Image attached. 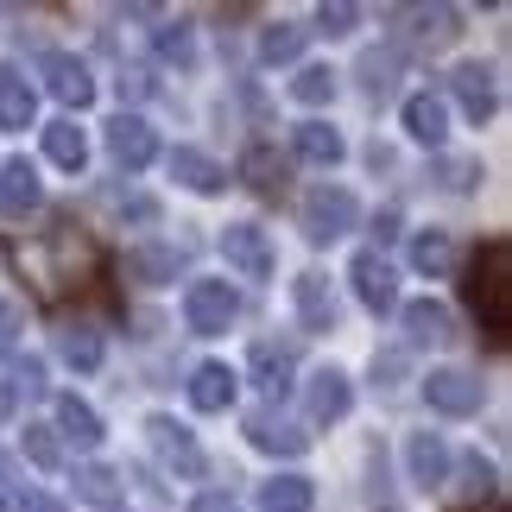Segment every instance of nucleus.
Returning <instances> with one entry per match:
<instances>
[{
    "instance_id": "4c0bfd02",
    "label": "nucleus",
    "mask_w": 512,
    "mask_h": 512,
    "mask_svg": "<svg viewBox=\"0 0 512 512\" xmlns=\"http://www.w3.org/2000/svg\"><path fill=\"white\" fill-rule=\"evenodd\" d=\"M7 392H13V399H45V367L26 354V361L13 367V386H7Z\"/></svg>"
},
{
    "instance_id": "a19ab883",
    "label": "nucleus",
    "mask_w": 512,
    "mask_h": 512,
    "mask_svg": "<svg viewBox=\"0 0 512 512\" xmlns=\"http://www.w3.org/2000/svg\"><path fill=\"white\" fill-rule=\"evenodd\" d=\"M354 19H361V13H354V7H323V13H317V32H329V38H342V32H354Z\"/></svg>"
},
{
    "instance_id": "7ed1b4c3",
    "label": "nucleus",
    "mask_w": 512,
    "mask_h": 512,
    "mask_svg": "<svg viewBox=\"0 0 512 512\" xmlns=\"http://www.w3.org/2000/svg\"><path fill=\"white\" fill-rule=\"evenodd\" d=\"M361 222V203H354V190H342V184H317L304 196V234L310 241H342V234Z\"/></svg>"
},
{
    "instance_id": "6e6552de",
    "label": "nucleus",
    "mask_w": 512,
    "mask_h": 512,
    "mask_svg": "<svg viewBox=\"0 0 512 512\" xmlns=\"http://www.w3.org/2000/svg\"><path fill=\"white\" fill-rule=\"evenodd\" d=\"M146 437H152V449H159V462L171 468V475H184V481L203 475V449H196V437H190L177 418H152Z\"/></svg>"
},
{
    "instance_id": "f3484780",
    "label": "nucleus",
    "mask_w": 512,
    "mask_h": 512,
    "mask_svg": "<svg viewBox=\"0 0 512 512\" xmlns=\"http://www.w3.org/2000/svg\"><path fill=\"white\" fill-rule=\"evenodd\" d=\"M241 177H247L253 196H266V203H279V196L291 190V165H285L272 146H253L247 159H241Z\"/></svg>"
},
{
    "instance_id": "de8ad7c7",
    "label": "nucleus",
    "mask_w": 512,
    "mask_h": 512,
    "mask_svg": "<svg viewBox=\"0 0 512 512\" xmlns=\"http://www.w3.org/2000/svg\"><path fill=\"white\" fill-rule=\"evenodd\" d=\"M7 411H13V392H7V386H0V424H7Z\"/></svg>"
},
{
    "instance_id": "9d476101",
    "label": "nucleus",
    "mask_w": 512,
    "mask_h": 512,
    "mask_svg": "<svg viewBox=\"0 0 512 512\" xmlns=\"http://www.w3.org/2000/svg\"><path fill=\"white\" fill-rule=\"evenodd\" d=\"M348 279H354V291H361L367 310H392V304H399V272H392L380 253H354Z\"/></svg>"
},
{
    "instance_id": "37998d69",
    "label": "nucleus",
    "mask_w": 512,
    "mask_h": 512,
    "mask_svg": "<svg viewBox=\"0 0 512 512\" xmlns=\"http://www.w3.org/2000/svg\"><path fill=\"white\" fill-rule=\"evenodd\" d=\"M190 512H241V506H234V494H196Z\"/></svg>"
},
{
    "instance_id": "c03bdc74",
    "label": "nucleus",
    "mask_w": 512,
    "mask_h": 512,
    "mask_svg": "<svg viewBox=\"0 0 512 512\" xmlns=\"http://www.w3.org/2000/svg\"><path fill=\"white\" fill-rule=\"evenodd\" d=\"M146 89H152V83H146V70H127V76H121V102H140Z\"/></svg>"
},
{
    "instance_id": "5701e85b",
    "label": "nucleus",
    "mask_w": 512,
    "mask_h": 512,
    "mask_svg": "<svg viewBox=\"0 0 512 512\" xmlns=\"http://www.w3.org/2000/svg\"><path fill=\"white\" fill-rule=\"evenodd\" d=\"M190 405L196 411H228L234 405V373L222 361H203V367L190 373Z\"/></svg>"
},
{
    "instance_id": "09e8293b",
    "label": "nucleus",
    "mask_w": 512,
    "mask_h": 512,
    "mask_svg": "<svg viewBox=\"0 0 512 512\" xmlns=\"http://www.w3.org/2000/svg\"><path fill=\"white\" fill-rule=\"evenodd\" d=\"M7 475H13V462H7V456H0V481H7Z\"/></svg>"
},
{
    "instance_id": "c85d7f7f",
    "label": "nucleus",
    "mask_w": 512,
    "mask_h": 512,
    "mask_svg": "<svg viewBox=\"0 0 512 512\" xmlns=\"http://www.w3.org/2000/svg\"><path fill=\"white\" fill-rule=\"evenodd\" d=\"M57 348H64V361L76 373H95V367H102V336H95L89 323H64V329H57Z\"/></svg>"
},
{
    "instance_id": "8fccbe9b",
    "label": "nucleus",
    "mask_w": 512,
    "mask_h": 512,
    "mask_svg": "<svg viewBox=\"0 0 512 512\" xmlns=\"http://www.w3.org/2000/svg\"><path fill=\"white\" fill-rule=\"evenodd\" d=\"M462 512H500V506H462Z\"/></svg>"
},
{
    "instance_id": "a18cd8bd",
    "label": "nucleus",
    "mask_w": 512,
    "mask_h": 512,
    "mask_svg": "<svg viewBox=\"0 0 512 512\" xmlns=\"http://www.w3.org/2000/svg\"><path fill=\"white\" fill-rule=\"evenodd\" d=\"M19 512H64V500H51V494H26V500H19Z\"/></svg>"
},
{
    "instance_id": "20e7f679",
    "label": "nucleus",
    "mask_w": 512,
    "mask_h": 512,
    "mask_svg": "<svg viewBox=\"0 0 512 512\" xmlns=\"http://www.w3.org/2000/svg\"><path fill=\"white\" fill-rule=\"evenodd\" d=\"M234 317H241V298L228 291V279H196L184 291V323L196 329V336H222Z\"/></svg>"
},
{
    "instance_id": "ddd939ff",
    "label": "nucleus",
    "mask_w": 512,
    "mask_h": 512,
    "mask_svg": "<svg viewBox=\"0 0 512 512\" xmlns=\"http://www.w3.org/2000/svg\"><path fill=\"white\" fill-rule=\"evenodd\" d=\"M348 373H336V367H323V373H310V386H304V411H310V424H336V418H348Z\"/></svg>"
},
{
    "instance_id": "a878e982",
    "label": "nucleus",
    "mask_w": 512,
    "mask_h": 512,
    "mask_svg": "<svg viewBox=\"0 0 512 512\" xmlns=\"http://www.w3.org/2000/svg\"><path fill=\"white\" fill-rule=\"evenodd\" d=\"M57 430H64L70 443H83V449L102 443V418H95V405L76 399V392H64V399H57Z\"/></svg>"
},
{
    "instance_id": "473e14b6",
    "label": "nucleus",
    "mask_w": 512,
    "mask_h": 512,
    "mask_svg": "<svg viewBox=\"0 0 512 512\" xmlns=\"http://www.w3.org/2000/svg\"><path fill=\"white\" fill-rule=\"evenodd\" d=\"M298 51H304V26H285V19H279V26H266V38H260L266 64H291Z\"/></svg>"
},
{
    "instance_id": "c756f323",
    "label": "nucleus",
    "mask_w": 512,
    "mask_h": 512,
    "mask_svg": "<svg viewBox=\"0 0 512 512\" xmlns=\"http://www.w3.org/2000/svg\"><path fill=\"white\" fill-rule=\"evenodd\" d=\"M411 266H418V272H430V279H443V272L456 266V247H449V234H443V228L418 234V241H411Z\"/></svg>"
},
{
    "instance_id": "412c9836",
    "label": "nucleus",
    "mask_w": 512,
    "mask_h": 512,
    "mask_svg": "<svg viewBox=\"0 0 512 512\" xmlns=\"http://www.w3.org/2000/svg\"><path fill=\"white\" fill-rule=\"evenodd\" d=\"M45 159L57 171H83L89 165V133L76 127V121H51L45 127Z\"/></svg>"
},
{
    "instance_id": "e433bc0d",
    "label": "nucleus",
    "mask_w": 512,
    "mask_h": 512,
    "mask_svg": "<svg viewBox=\"0 0 512 512\" xmlns=\"http://www.w3.org/2000/svg\"><path fill=\"white\" fill-rule=\"evenodd\" d=\"M26 456H32L38 468H57V462H64V449H57V430H45V424H26Z\"/></svg>"
},
{
    "instance_id": "1a4fd4ad",
    "label": "nucleus",
    "mask_w": 512,
    "mask_h": 512,
    "mask_svg": "<svg viewBox=\"0 0 512 512\" xmlns=\"http://www.w3.org/2000/svg\"><path fill=\"white\" fill-rule=\"evenodd\" d=\"M45 83H51V95L64 108H89L95 102V76H89L83 57H70V51H51L45 57Z\"/></svg>"
},
{
    "instance_id": "dca6fc26",
    "label": "nucleus",
    "mask_w": 512,
    "mask_h": 512,
    "mask_svg": "<svg viewBox=\"0 0 512 512\" xmlns=\"http://www.w3.org/2000/svg\"><path fill=\"white\" fill-rule=\"evenodd\" d=\"M171 177L184 190H196V196H222L228 190V171L209 159V152H196V146H177L171 152Z\"/></svg>"
},
{
    "instance_id": "f257e3e1",
    "label": "nucleus",
    "mask_w": 512,
    "mask_h": 512,
    "mask_svg": "<svg viewBox=\"0 0 512 512\" xmlns=\"http://www.w3.org/2000/svg\"><path fill=\"white\" fill-rule=\"evenodd\" d=\"M7 260L19 266V279H26L45 304H64L76 291H89V279L102 272V247H95V234L83 222L57 215V222L38 228V234H13Z\"/></svg>"
},
{
    "instance_id": "393cba45",
    "label": "nucleus",
    "mask_w": 512,
    "mask_h": 512,
    "mask_svg": "<svg viewBox=\"0 0 512 512\" xmlns=\"http://www.w3.org/2000/svg\"><path fill=\"white\" fill-rule=\"evenodd\" d=\"M291 146H298V159H310V165H342V133L329 127V121H304L298 133H291Z\"/></svg>"
},
{
    "instance_id": "4be33fe9",
    "label": "nucleus",
    "mask_w": 512,
    "mask_h": 512,
    "mask_svg": "<svg viewBox=\"0 0 512 512\" xmlns=\"http://www.w3.org/2000/svg\"><path fill=\"white\" fill-rule=\"evenodd\" d=\"M405 342H411V348H437V342H449V310H443L437 298L405 304Z\"/></svg>"
},
{
    "instance_id": "f704fd0d",
    "label": "nucleus",
    "mask_w": 512,
    "mask_h": 512,
    "mask_svg": "<svg viewBox=\"0 0 512 512\" xmlns=\"http://www.w3.org/2000/svg\"><path fill=\"white\" fill-rule=\"evenodd\" d=\"M411 19H418V26H411V38H424V45H449V38L462 32L449 7H437V13H411Z\"/></svg>"
},
{
    "instance_id": "2eb2a0df",
    "label": "nucleus",
    "mask_w": 512,
    "mask_h": 512,
    "mask_svg": "<svg viewBox=\"0 0 512 512\" xmlns=\"http://www.w3.org/2000/svg\"><path fill=\"white\" fill-rule=\"evenodd\" d=\"M38 171L26 165V159H7L0 165V215H7V222H26V215L38 209Z\"/></svg>"
},
{
    "instance_id": "ea45409f",
    "label": "nucleus",
    "mask_w": 512,
    "mask_h": 512,
    "mask_svg": "<svg viewBox=\"0 0 512 512\" xmlns=\"http://www.w3.org/2000/svg\"><path fill=\"white\" fill-rule=\"evenodd\" d=\"M437 177H443V190H475L481 165H475V159H443V165H437Z\"/></svg>"
},
{
    "instance_id": "b1692460",
    "label": "nucleus",
    "mask_w": 512,
    "mask_h": 512,
    "mask_svg": "<svg viewBox=\"0 0 512 512\" xmlns=\"http://www.w3.org/2000/svg\"><path fill=\"white\" fill-rule=\"evenodd\" d=\"M298 317H304V329H336V291H329L323 272L298 279Z\"/></svg>"
},
{
    "instance_id": "49530a36",
    "label": "nucleus",
    "mask_w": 512,
    "mask_h": 512,
    "mask_svg": "<svg viewBox=\"0 0 512 512\" xmlns=\"http://www.w3.org/2000/svg\"><path fill=\"white\" fill-rule=\"evenodd\" d=\"M373 234H380V241H392V234H399V209H380V222H373Z\"/></svg>"
},
{
    "instance_id": "4468645a",
    "label": "nucleus",
    "mask_w": 512,
    "mask_h": 512,
    "mask_svg": "<svg viewBox=\"0 0 512 512\" xmlns=\"http://www.w3.org/2000/svg\"><path fill=\"white\" fill-rule=\"evenodd\" d=\"M405 462H411V481L418 487H443L449 481V443L437 430H411L405 437Z\"/></svg>"
},
{
    "instance_id": "423d86ee",
    "label": "nucleus",
    "mask_w": 512,
    "mask_h": 512,
    "mask_svg": "<svg viewBox=\"0 0 512 512\" xmlns=\"http://www.w3.org/2000/svg\"><path fill=\"white\" fill-rule=\"evenodd\" d=\"M222 253H228V266L241 272V279H272V241H266V228H253V222H228L222 228Z\"/></svg>"
},
{
    "instance_id": "9b49d317",
    "label": "nucleus",
    "mask_w": 512,
    "mask_h": 512,
    "mask_svg": "<svg viewBox=\"0 0 512 512\" xmlns=\"http://www.w3.org/2000/svg\"><path fill=\"white\" fill-rule=\"evenodd\" d=\"M449 89H456V102H462V114H468L475 127L500 108V95H494V70H487V64H456V70H449Z\"/></svg>"
},
{
    "instance_id": "2f4dec72",
    "label": "nucleus",
    "mask_w": 512,
    "mask_h": 512,
    "mask_svg": "<svg viewBox=\"0 0 512 512\" xmlns=\"http://www.w3.org/2000/svg\"><path fill=\"white\" fill-rule=\"evenodd\" d=\"M392 83H399V57H392V51H367L361 57V89L367 95H392Z\"/></svg>"
},
{
    "instance_id": "bb28decb",
    "label": "nucleus",
    "mask_w": 512,
    "mask_h": 512,
    "mask_svg": "<svg viewBox=\"0 0 512 512\" xmlns=\"http://www.w3.org/2000/svg\"><path fill=\"white\" fill-rule=\"evenodd\" d=\"M310 506H317V487L304 475H272L260 487V512H310Z\"/></svg>"
},
{
    "instance_id": "f8f14e48",
    "label": "nucleus",
    "mask_w": 512,
    "mask_h": 512,
    "mask_svg": "<svg viewBox=\"0 0 512 512\" xmlns=\"http://www.w3.org/2000/svg\"><path fill=\"white\" fill-rule=\"evenodd\" d=\"M247 443H253V449H266V456H304V443H310V437H304L298 424H285L279 411L266 405V411H247Z\"/></svg>"
},
{
    "instance_id": "cd10ccee",
    "label": "nucleus",
    "mask_w": 512,
    "mask_h": 512,
    "mask_svg": "<svg viewBox=\"0 0 512 512\" xmlns=\"http://www.w3.org/2000/svg\"><path fill=\"white\" fill-rule=\"evenodd\" d=\"M76 500H83V506H102V512H114V506H121V475H114V468H102V462L76 468Z\"/></svg>"
},
{
    "instance_id": "a211bd4d",
    "label": "nucleus",
    "mask_w": 512,
    "mask_h": 512,
    "mask_svg": "<svg viewBox=\"0 0 512 512\" xmlns=\"http://www.w3.org/2000/svg\"><path fill=\"white\" fill-rule=\"evenodd\" d=\"M32 114H38L32 83L19 76V64H0V127H7V133H26Z\"/></svg>"
},
{
    "instance_id": "aec40b11",
    "label": "nucleus",
    "mask_w": 512,
    "mask_h": 512,
    "mask_svg": "<svg viewBox=\"0 0 512 512\" xmlns=\"http://www.w3.org/2000/svg\"><path fill=\"white\" fill-rule=\"evenodd\" d=\"M291 367H298V348L291 342H253V380H260L272 399L291 386Z\"/></svg>"
},
{
    "instance_id": "c9c22d12",
    "label": "nucleus",
    "mask_w": 512,
    "mask_h": 512,
    "mask_svg": "<svg viewBox=\"0 0 512 512\" xmlns=\"http://www.w3.org/2000/svg\"><path fill=\"white\" fill-rule=\"evenodd\" d=\"M159 57H165V64H177V70H184V64H196V38H190V26H184V19L159 32Z\"/></svg>"
},
{
    "instance_id": "6ab92c4d",
    "label": "nucleus",
    "mask_w": 512,
    "mask_h": 512,
    "mask_svg": "<svg viewBox=\"0 0 512 512\" xmlns=\"http://www.w3.org/2000/svg\"><path fill=\"white\" fill-rule=\"evenodd\" d=\"M405 133L418 146H443L449 140V108L437 102V95H411L405 102Z\"/></svg>"
},
{
    "instance_id": "f03ea898",
    "label": "nucleus",
    "mask_w": 512,
    "mask_h": 512,
    "mask_svg": "<svg viewBox=\"0 0 512 512\" xmlns=\"http://www.w3.org/2000/svg\"><path fill=\"white\" fill-rule=\"evenodd\" d=\"M462 298L468 310H475V323L487 329V342H506V329H512V247L506 241H487L475 253V266H468V279H462Z\"/></svg>"
},
{
    "instance_id": "72a5a7b5",
    "label": "nucleus",
    "mask_w": 512,
    "mask_h": 512,
    "mask_svg": "<svg viewBox=\"0 0 512 512\" xmlns=\"http://www.w3.org/2000/svg\"><path fill=\"white\" fill-rule=\"evenodd\" d=\"M291 95H298L304 108H323L329 95H336V76H329L323 64H310V70H298V83H291Z\"/></svg>"
},
{
    "instance_id": "3c124183",
    "label": "nucleus",
    "mask_w": 512,
    "mask_h": 512,
    "mask_svg": "<svg viewBox=\"0 0 512 512\" xmlns=\"http://www.w3.org/2000/svg\"><path fill=\"white\" fill-rule=\"evenodd\" d=\"M0 512H7V500H0Z\"/></svg>"
},
{
    "instance_id": "39448f33",
    "label": "nucleus",
    "mask_w": 512,
    "mask_h": 512,
    "mask_svg": "<svg viewBox=\"0 0 512 512\" xmlns=\"http://www.w3.org/2000/svg\"><path fill=\"white\" fill-rule=\"evenodd\" d=\"M424 399H430V411H443V418H475L487 386H481V373H468V367H437L424 380Z\"/></svg>"
},
{
    "instance_id": "79ce46f5",
    "label": "nucleus",
    "mask_w": 512,
    "mask_h": 512,
    "mask_svg": "<svg viewBox=\"0 0 512 512\" xmlns=\"http://www.w3.org/2000/svg\"><path fill=\"white\" fill-rule=\"evenodd\" d=\"M13 348H19V310H13L7 298H0V361H7Z\"/></svg>"
},
{
    "instance_id": "7c9ffc66",
    "label": "nucleus",
    "mask_w": 512,
    "mask_h": 512,
    "mask_svg": "<svg viewBox=\"0 0 512 512\" xmlns=\"http://www.w3.org/2000/svg\"><path fill=\"white\" fill-rule=\"evenodd\" d=\"M127 272L140 285H165V279H177V253L171 247H133L127 253Z\"/></svg>"
},
{
    "instance_id": "0eeeda50",
    "label": "nucleus",
    "mask_w": 512,
    "mask_h": 512,
    "mask_svg": "<svg viewBox=\"0 0 512 512\" xmlns=\"http://www.w3.org/2000/svg\"><path fill=\"white\" fill-rule=\"evenodd\" d=\"M108 152L121 171H146L152 159H159V133H152L140 114H114L108 121Z\"/></svg>"
},
{
    "instance_id": "58836bf2",
    "label": "nucleus",
    "mask_w": 512,
    "mask_h": 512,
    "mask_svg": "<svg viewBox=\"0 0 512 512\" xmlns=\"http://www.w3.org/2000/svg\"><path fill=\"white\" fill-rule=\"evenodd\" d=\"M462 487L475 500H487V494H494V462H487V456H462Z\"/></svg>"
}]
</instances>
